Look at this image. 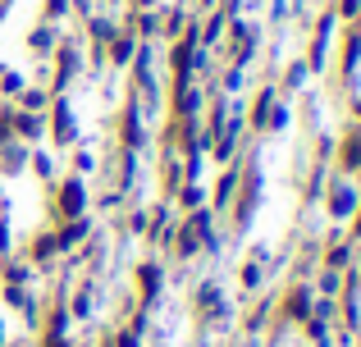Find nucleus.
<instances>
[{"mask_svg":"<svg viewBox=\"0 0 361 347\" xmlns=\"http://www.w3.org/2000/svg\"><path fill=\"white\" fill-rule=\"evenodd\" d=\"M357 228H361V224H357Z\"/></svg>","mask_w":361,"mask_h":347,"instance_id":"1","label":"nucleus"}]
</instances>
